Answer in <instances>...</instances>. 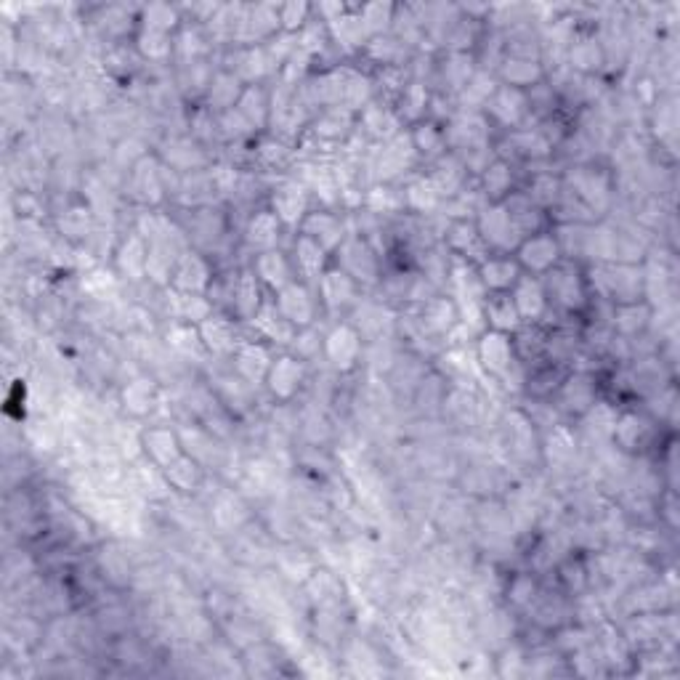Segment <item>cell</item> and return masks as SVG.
Segmentation results:
<instances>
[{
    "mask_svg": "<svg viewBox=\"0 0 680 680\" xmlns=\"http://www.w3.org/2000/svg\"><path fill=\"white\" fill-rule=\"evenodd\" d=\"M481 317H484L487 330H497L505 335H516L524 327V319L518 314L510 293H487L481 303Z\"/></svg>",
    "mask_w": 680,
    "mask_h": 680,
    "instance_id": "13",
    "label": "cell"
},
{
    "mask_svg": "<svg viewBox=\"0 0 680 680\" xmlns=\"http://www.w3.org/2000/svg\"><path fill=\"white\" fill-rule=\"evenodd\" d=\"M476 362L495 378L505 380L510 375V370L516 367L521 359L516 354V343H513V335L497 333V330H484L476 340Z\"/></svg>",
    "mask_w": 680,
    "mask_h": 680,
    "instance_id": "5",
    "label": "cell"
},
{
    "mask_svg": "<svg viewBox=\"0 0 680 680\" xmlns=\"http://www.w3.org/2000/svg\"><path fill=\"white\" fill-rule=\"evenodd\" d=\"M123 404L125 410L133 412V415H147L155 407V386H152V380L139 378L128 383V388L123 391Z\"/></svg>",
    "mask_w": 680,
    "mask_h": 680,
    "instance_id": "38",
    "label": "cell"
},
{
    "mask_svg": "<svg viewBox=\"0 0 680 680\" xmlns=\"http://www.w3.org/2000/svg\"><path fill=\"white\" fill-rule=\"evenodd\" d=\"M242 80L234 75V72H224V75H218L213 83H210V104H216V109H224V107H237V101H240L242 91L245 88H240Z\"/></svg>",
    "mask_w": 680,
    "mask_h": 680,
    "instance_id": "39",
    "label": "cell"
},
{
    "mask_svg": "<svg viewBox=\"0 0 680 680\" xmlns=\"http://www.w3.org/2000/svg\"><path fill=\"white\" fill-rule=\"evenodd\" d=\"M611 319H614V330L619 335H638L643 327L649 325L651 319V306L643 301L635 303H622V306H614L611 311Z\"/></svg>",
    "mask_w": 680,
    "mask_h": 680,
    "instance_id": "35",
    "label": "cell"
},
{
    "mask_svg": "<svg viewBox=\"0 0 680 680\" xmlns=\"http://www.w3.org/2000/svg\"><path fill=\"white\" fill-rule=\"evenodd\" d=\"M303 378H306V364H303V359H298V356L293 354H285L277 356V359L271 362L269 375H266L263 383H266V388H269L274 399H279V402H290V399L301 391Z\"/></svg>",
    "mask_w": 680,
    "mask_h": 680,
    "instance_id": "9",
    "label": "cell"
},
{
    "mask_svg": "<svg viewBox=\"0 0 680 680\" xmlns=\"http://www.w3.org/2000/svg\"><path fill=\"white\" fill-rule=\"evenodd\" d=\"M428 109V91L420 83H412L402 88V99H399V115L410 117L412 123L418 125L425 117Z\"/></svg>",
    "mask_w": 680,
    "mask_h": 680,
    "instance_id": "41",
    "label": "cell"
},
{
    "mask_svg": "<svg viewBox=\"0 0 680 680\" xmlns=\"http://www.w3.org/2000/svg\"><path fill=\"white\" fill-rule=\"evenodd\" d=\"M351 123H354V120H351V112H348V109L330 107L325 115L319 117L317 125H314V131H317V136H322V139L335 141L346 136Z\"/></svg>",
    "mask_w": 680,
    "mask_h": 680,
    "instance_id": "40",
    "label": "cell"
},
{
    "mask_svg": "<svg viewBox=\"0 0 680 680\" xmlns=\"http://www.w3.org/2000/svg\"><path fill=\"white\" fill-rule=\"evenodd\" d=\"M168 340H170V346L176 348V351H181V354H200L202 348H205L197 325H186V322L173 327V330L168 333Z\"/></svg>",
    "mask_w": 680,
    "mask_h": 680,
    "instance_id": "45",
    "label": "cell"
},
{
    "mask_svg": "<svg viewBox=\"0 0 680 680\" xmlns=\"http://www.w3.org/2000/svg\"><path fill=\"white\" fill-rule=\"evenodd\" d=\"M418 157L415 147H412L410 136H394V139L386 141V147L380 149V160H378V176L391 181L394 176H399L404 168H410L412 160Z\"/></svg>",
    "mask_w": 680,
    "mask_h": 680,
    "instance_id": "27",
    "label": "cell"
},
{
    "mask_svg": "<svg viewBox=\"0 0 680 680\" xmlns=\"http://www.w3.org/2000/svg\"><path fill=\"white\" fill-rule=\"evenodd\" d=\"M301 234L317 240L327 253H335V250L343 245L346 240V226H343V218L335 216V213H327V210H317V213H309L303 218Z\"/></svg>",
    "mask_w": 680,
    "mask_h": 680,
    "instance_id": "18",
    "label": "cell"
},
{
    "mask_svg": "<svg viewBox=\"0 0 680 680\" xmlns=\"http://www.w3.org/2000/svg\"><path fill=\"white\" fill-rule=\"evenodd\" d=\"M651 433H654L651 423L638 412H622L619 418H614V428H611V436L625 452H641L649 447Z\"/></svg>",
    "mask_w": 680,
    "mask_h": 680,
    "instance_id": "23",
    "label": "cell"
},
{
    "mask_svg": "<svg viewBox=\"0 0 680 680\" xmlns=\"http://www.w3.org/2000/svg\"><path fill=\"white\" fill-rule=\"evenodd\" d=\"M513 139H516L518 152H524L526 157H545L550 152V144L545 141V136H542L540 131H534V133L518 131Z\"/></svg>",
    "mask_w": 680,
    "mask_h": 680,
    "instance_id": "49",
    "label": "cell"
},
{
    "mask_svg": "<svg viewBox=\"0 0 680 680\" xmlns=\"http://www.w3.org/2000/svg\"><path fill=\"white\" fill-rule=\"evenodd\" d=\"M540 279L550 306H556L566 314H577L588 306V282L582 277V271L577 269V263L561 261L556 269H550Z\"/></svg>",
    "mask_w": 680,
    "mask_h": 680,
    "instance_id": "1",
    "label": "cell"
},
{
    "mask_svg": "<svg viewBox=\"0 0 680 680\" xmlns=\"http://www.w3.org/2000/svg\"><path fill=\"white\" fill-rule=\"evenodd\" d=\"M279 234H282V224L279 218L271 213V210H261L250 218L248 229H245V242L248 248L258 253H266V250H277Z\"/></svg>",
    "mask_w": 680,
    "mask_h": 680,
    "instance_id": "29",
    "label": "cell"
},
{
    "mask_svg": "<svg viewBox=\"0 0 680 680\" xmlns=\"http://www.w3.org/2000/svg\"><path fill=\"white\" fill-rule=\"evenodd\" d=\"M404 200H407V205L415 210H431L441 202V194L439 189L433 186L431 178H420V181H415V184L407 189Z\"/></svg>",
    "mask_w": 680,
    "mask_h": 680,
    "instance_id": "44",
    "label": "cell"
},
{
    "mask_svg": "<svg viewBox=\"0 0 680 680\" xmlns=\"http://www.w3.org/2000/svg\"><path fill=\"white\" fill-rule=\"evenodd\" d=\"M266 301L263 298L261 282L255 277L253 271H242L234 277V287H232V309L234 314L240 319H253L255 311L261 309V303Z\"/></svg>",
    "mask_w": 680,
    "mask_h": 680,
    "instance_id": "28",
    "label": "cell"
},
{
    "mask_svg": "<svg viewBox=\"0 0 680 680\" xmlns=\"http://www.w3.org/2000/svg\"><path fill=\"white\" fill-rule=\"evenodd\" d=\"M141 27L144 30H155V32H170L178 27V14L176 8L170 6H149L144 8V19H141Z\"/></svg>",
    "mask_w": 680,
    "mask_h": 680,
    "instance_id": "46",
    "label": "cell"
},
{
    "mask_svg": "<svg viewBox=\"0 0 680 680\" xmlns=\"http://www.w3.org/2000/svg\"><path fill=\"white\" fill-rule=\"evenodd\" d=\"M136 43H139L141 54L147 56V59H152V62H163V59L170 56V51H173V40H170V35L155 30H144V27H141Z\"/></svg>",
    "mask_w": 680,
    "mask_h": 680,
    "instance_id": "42",
    "label": "cell"
},
{
    "mask_svg": "<svg viewBox=\"0 0 680 680\" xmlns=\"http://www.w3.org/2000/svg\"><path fill=\"white\" fill-rule=\"evenodd\" d=\"M317 287H319V301L325 303L330 311H343L356 303V290H359V285H356L354 279L348 277L346 271H340L338 266L327 269L325 274L319 277Z\"/></svg>",
    "mask_w": 680,
    "mask_h": 680,
    "instance_id": "17",
    "label": "cell"
},
{
    "mask_svg": "<svg viewBox=\"0 0 680 680\" xmlns=\"http://www.w3.org/2000/svg\"><path fill=\"white\" fill-rule=\"evenodd\" d=\"M170 285H173L176 293L202 295L205 290H210V285H213L210 263L197 253L178 255L176 269H173V277H170Z\"/></svg>",
    "mask_w": 680,
    "mask_h": 680,
    "instance_id": "10",
    "label": "cell"
},
{
    "mask_svg": "<svg viewBox=\"0 0 680 680\" xmlns=\"http://www.w3.org/2000/svg\"><path fill=\"white\" fill-rule=\"evenodd\" d=\"M510 189H513V173H510V165L505 160H495L484 168V176H481V192L487 197V202H503L505 197H510Z\"/></svg>",
    "mask_w": 680,
    "mask_h": 680,
    "instance_id": "36",
    "label": "cell"
},
{
    "mask_svg": "<svg viewBox=\"0 0 680 680\" xmlns=\"http://www.w3.org/2000/svg\"><path fill=\"white\" fill-rule=\"evenodd\" d=\"M311 6H298V3H290V6H279V27L285 32H298L306 30L309 24Z\"/></svg>",
    "mask_w": 680,
    "mask_h": 680,
    "instance_id": "48",
    "label": "cell"
},
{
    "mask_svg": "<svg viewBox=\"0 0 680 680\" xmlns=\"http://www.w3.org/2000/svg\"><path fill=\"white\" fill-rule=\"evenodd\" d=\"M271 213L282 226H301L309 216V192L301 184H282L271 197Z\"/></svg>",
    "mask_w": 680,
    "mask_h": 680,
    "instance_id": "14",
    "label": "cell"
},
{
    "mask_svg": "<svg viewBox=\"0 0 680 680\" xmlns=\"http://www.w3.org/2000/svg\"><path fill=\"white\" fill-rule=\"evenodd\" d=\"M362 128L367 133H372L375 139H394V136H399V117L391 112V109L380 107V104H375V101H370L367 107L362 109Z\"/></svg>",
    "mask_w": 680,
    "mask_h": 680,
    "instance_id": "34",
    "label": "cell"
},
{
    "mask_svg": "<svg viewBox=\"0 0 680 680\" xmlns=\"http://www.w3.org/2000/svg\"><path fill=\"white\" fill-rule=\"evenodd\" d=\"M277 303L279 314L290 322L293 327L303 330V327L314 325V317H317V298L311 293L309 287L303 282H290L287 287H282L274 298Z\"/></svg>",
    "mask_w": 680,
    "mask_h": 680,
    "instance_id": "7",
    "label": "cell"
},
{
    "mask_svg": "<svg viewBox=\"0 0 680 680\" xmlns=\"http://www.w3.org/2000/svg\"><path fill=\"white\" fill-rule=\"evenodd\" d=\"M338 255V269L346 271L356 285H375L380 279V263L372 245L364 237L348 234L343 245L335 250Z\"/></svg>",
    "mask_w": 680,
    "mask_h": 680,
    "instance_id": "4",
    "label": "cell"
},
{
    "mask_svg": "<svg viewBox=\"0 0 680 680\" xmlns=\"http://www.w3.org/2000/svg\"><path fill=\"white\" fill-rule=\"evenodd\" d=\"M410 141L418 155L439 157L444 155V147H447V128H439L436 123H425V120H420V123L412 128Z\"/></svg>",
    "mask_w": 680,
    "mask_h": 680,
    "instance_id": "37",
    "label": "cell"
},
{
    "mask_svg": "<svg viewBox=\"0 0 680 680\" xmlns=\"http://www.w3.org/2000/svg\"><path fill=\"white\" fill-rule=\"evenodd\" d=\"M325 351L327 362L333 364L338 372L354 370L356 362L362 359V335L354 325H335L325 335Z\"/></svg>",
    "mask_w": 680,
    "mask_h": 680,
    "instance_id": "8",
    "label": "cell"
},
{
    "mask_svg": "<svg viewBox=\"0 0 680 680\" xmlns=\"http://www.w3.org/2000/svg\"><path fill=\"white\" fill-rule=\"evenodd\" d=\"M234 109L245 117V123H248L250 128H263V125L269 123V117H271L269 96H266V91L258 88L255 83L248 85V88L242 91L240 101H237V107Z\"/></svg>",
    "mask_w": 680,
    "mask_h": 680,
    "instance_id": "33",
    "label": "cell"
},
{
    "mask_svg": "<svg viewBox=\"0 0 680 680\" xmlns=\"http://www.w3.org/2000/svg\"><path fill=\"white\" fill-rule=\"evenodd\" d=\"M253 274L258 277V282H261L263 287H269L274 293H279L282 287L295 282L293 261H290L282 250H266V253L255 255Z\"/></svg>",
    "mask_w": 680,
    "mask_h": 680,
    "instance_id": "19",
    "label": "cell"
},
{
    "mask_svg": "<svg viewBox=\"0 0 680 680\" xmlns=\"http://www.w3.org/2000/svg\"><path fill=\"white\" fill-rule=\"evenodd\" d=\"M293 271L301 274V279L306 282H319V277L325 274V263H327V250L319 245L317 240H311L306 234H298L293 248Z\"/></svg>",
    "mask_w": 680,
    "mask_h": 680,
    "instance_id": "24",
    "label": "cell"
},
{
    "mask_svg": "<svg viewBox=\"0 0 680 680\" xmlns=\"http://www.w3.org/2000/svg\"><path fill=\"white\" fill-rule=\"evenodd\" d=\"M234 370L240 375L248 386H255V383H263L266 375H269L271 367V354L269 348L263 343H253V340H242L240 346L234 348Z\"/></svg>",
    "mask_w": 680,
    "mask_h": 680,
    "instance_id": "15",
    "label": "cell"
},
{
    "mask_svg": "<svg viewBox=\"0 0 680 680\" xmlns=\"http://www.w3.org/2000/svg\"><path fill=\"white\" fill-rule=\"evenodd\" d=\"M561 184H558V178L553 176H534L532 186H529V192H526V197L537 205V208H550V205H558V197H561Z\"/></svg>",
    "mask_w": 680,
    "mask_h": 680,
    "instance_id": "43",
    "label": "cell"
},
{
    "mask_svg": "<svg viewBox=\"0 0 680 680\" xmlns=\"http://www.w3.org/2000/svg\"><path fill=\"white\" fill-rule=\"evenodd\" d=\"M147 253H149V242L141 237L139 232L131 234L128 240L120 245L117 250V269L128 274L131 279H139L141 274H147Z\"/></svg>",
    "mask_w": 680,
    "mask_h": 680,
    "instance_id": "31",
    "label": "cell"
},
{
    "mask_svg": "<svg viewBox=\"0 0 680 680\" xmlns=\"http://www.w3.org/2000/svg\"><path fill=\"white\" fill-rule=\"evenodd\" d=\"M197 330H200L205 348L216 351V354H234V348L242 343L237 338V327H234L232 319L224 317V314H216V311L205 322H200Z\"/></svg>",
    "mask_w": 680,
    "mask_h": 680,
    "instance_id": "25",
    "label": "cell"
},
{
    "mask_svg": "<svg viewBox=\"0 0 680 680\" xmlns=\"http://www.w3.org/2000/svg\"><path fill=\"white\" fill-rule=\"evenodd\" d=\"M558 402L561 407L577 415H588V410L595 404V383L590 375L577 372L564 378V383L558 386Z\"/></svg>",
    "mask_w": 680,
    "mask_h": 680,
    "instance_id": "26",
    "label": "cell"
},
{
    "mask_svg": "<svg viewBox=\"0 0 680 680\" xmlns=\"http://www.w3.org/2000/svg\"><path fill=\"white\" fill-rule=\"evenodd\" d=\"M572 64L577 67V70H598V64H601V46H598V40L593 38H585V40H577L572 46Z\"/></svg>",
    "mask_w": 680,
    "mask_h": 680,
    "instance_id": "47",
    "label": "cell"
},
{
    "mask_svg": "<svg viewBox=\"0 0 680 680\" xmlns=\"http://www.w3.org/2000/svg\"><path fill=\"white\" fill-rule=\"evenodd\" d=\"M510 298L516 303L518 314L524 319V325H537L545 314H548L550 303L548 295H545V287H542L540 277H532V274H521L513 290H510Z\"/></svg>",
    "mask_w": 680,
    "mask_h": 680,
    "instance_id": "11",
    "label": "cell"
},
{
    "mask_svg": "<svg viewBox=\"0 0 680 680\" xmlns=\"http://www.w3.org/2000/svg\"><path fill=\"white\" fill-rule=\"evenodd\" d=\"M487 109L497 123L508 125V128H518L521 120L529 115L526 91H521V88H510V85H497V91L489 96Z\"/></svg>",
    "mask_w": 680,
    "mask_h": 680,
    "instance_id": "16",
    "label": "cell"
},
{
    "mask_svg": "<svg viewBox=\"0 0 680 680\" xmlns=\"http://www.w3.org/2000/svg\"><path fill=\"white\" fill-rule=\"evenodd\" d=\"M141 447H144L147 457L155 463V468H160V471L168 468L176 457L184 455L181 439L176 436V431L163 428V425H157V428H149V431L141 433Z\"/></svg>",
    "mask_w": 680,
    "mask_h": 680,
    "instance_id": "22",
    "label": "cell"
},
{
    "mask_svg": "<svg viewBox=\"0 0 680 680\" xmlns=\"http://www.w3.org/2000/svg\"><path fill=\"white\" fill-rule=\"evenodd\" d=\"M542 67L537 59L532 56H516L510 54L503 64H500V78H503V85H510V88H532L542 80Z\"/></svg>",
    "mask_w": 680,
    "mask_h": 680,
    "instance_id": "30",
    "label": "cell"
},
{
    "mask_svg": "<svg viewBox=\"0 0 680 680\" xmlns=\"http://www.w3.org/2000/svg\"><path fill=\"white\" fill-rule=\"evenodd\" d=\"M163 476L170 489H176V492H194V489L200 487L202 468L192 455H181L168 468H163Z\"/></svg>",
    "mask_w": 680,
    "mask_h": 680,
    "instance_id": "32",
    "label": "cell"
},
{
    "mask_svg": "<svg viewBox=\"0 0 680 680\" xmlns=\"http://www.w3.org/2000/svg\"><path fill=\"white\" fill-rule=\"evenodd\" d=\"M250 325H253V330L261 335L263 340H269V343H282V346H290L295 333H298V327L290 325V322L279 314L274 298H266V301L261 303V309L255 311V317L250 319Z\"/></svg>",
    "mask_w": 680,
    "mask_h": 680,
    "instance_id": "21",
    "label": "cell"
},
{
    "mask_svg": "<svg viewBox=\"0 0 680 680\" xmlns=\"http://www.w3.org/2000/svg\"><path fill=\"white\" fill-rule=\"evenodd\" d=\"M476 226H479L481 237L487 242L489 253L513 255L518 245H521V240H524V234L518 232V226L513 224V218H510L503 202H487L481 208L479 218H476Z\"/></svg>",
    "mask_w": 680,
    "mask_h": 680,
    "instance_id": "2",
    "label": "cell"
},
{
    "mask_svg": "<svg viewBox=\"0 0 680 680\" xmlns=\"http://www.w3.org/2000/svg\"><path fill=\"white\" fill-rule=\"evenodd\" d=\"M513 258H516L524 274L545 277L550 269H556L558 263L564 261V253H561V245H558L556 234L537 232L521 240V245L516 248Z\"/></svg>",
    "mask_w": 680,
    "mask_h": 680,
    "instance_id": "3",
    "label": "cell"
},
{
    "mask_svg": "<svg viewBox=\"0 0 680 680\" xmlns=\"http://www.w3.org/2000/svg\"><path fill=\"white\" fill-rule=\"evenodd\" d=\"M444 242H447V250L452 253L455 261L473 263V266H479L481 261H487L489 255H492L487 248V242H484V237H481L476 221H468V218H457V221H452L447 229V240Z\"/></svg>",
    "mask_w": 680,
    "mask_h": 680,
    "instance_id": "6",
    "label": "cell"
},
{
    "mask_svg": "<svg viewBox=\"0 0 680 680\" xmlns=\"http://www.w3.org/2000/svg\"><path fill=\"white\" fill-rule=\"evenodd\" d=\"M476 269H479V279L487 293H510L513 285L521 279V274H524L516 258L505 253H492Z\"/></svg>",
    "mask_w": 680,
    "mask_h": 680,
    "instance_id": "12",
    "label": "cell"
},
{
    "mask_svg": "<svg viewBox=\"0 0 680 680\" xmlns=\"http://www.w3.org/2000/svg\"><path fill=\"white\" fill-rule=\"evenodd\" d=\"M420 325L425 333L431 335H449L460 325V309H457L455 298L449 295H433L423 303L420 311Z\"/></svg>",
    "mask_w": 680,
    "mask_h": 680,
    "instance_id": "20",
    "label": "cell"
}]
</instances>
